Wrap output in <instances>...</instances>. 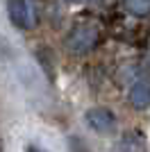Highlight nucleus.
Masks as SVG:
<instances>
[{"label": "nucleus", "mask_w": 150, "mask_h": 152, "mask_svg": "<svg viewBox=\"0 0 150 152\" xmlns=\"http://www.w3.org/2000/svg\"><path fill=\"white\" fill-rule=\"evenodd\" d=\"M100 39V32L96 25H91V23H80V25H75L73 30L68 32V37H66V48H68V52H73V55H84V52L93 50L96 43H98Z\"/></svg>", "instance_id": "f257e3e1"}, {"label": "nucleus", "mask_w": 150, "mask_h": 152, "mask_svg": "<svg viewBox=\"0 0 150 152\" xmlns=\"http://www.w3.org/2000/svg\"><path fill=\"white\" fill-rule=\"evenodd\" d=\"M7 14H9V20L21 30H30L37 23L34 7L30 0H7Z\"/></svg>", "instance_id": "f03ea898"}, {"label": "nucleus", "mask_w": 150, "mask_h": 152, "mask_svg": "<svg viewBox=\"0 0 150 152\" xmlns=\"http://www.w3.org/2000/svg\"><path fill=\"white\" fill-rule=\"evenodd\" d=\"M84 121L96 134H112L116 129V116L105 107H91L84 114Z\"/></svg>", "instance_id": "7ed1b4c3"}, {"label": "nucleus", "mask_w": 150, "mask_h": 152, "mask_svg": "<svg viewBox=\"0 0 150 152\" xmlns=\"http://www.w3.org/2000/svg\"><path fill=\"white\" fill-rule=\"evenodd\" d=\"M127 100L134 109H146L150 107V80H139L134 82V86L130 89Z\"/></svg>", "instance_id": "20e7f679"}, {"label": "nucleus", "mask_w": 150, "mask_h": 152, "mask_svg": "<svg viewBox=\"0 0 150 152\" xmlns=\"http://www.w3.org/2000/svg\"><path fill=\"white\" fill-rule=\"evenodd\" d=\"M143 150H146V143L139 132L123 134V139L116 143V152H143Z\"/></svg>", "instance_id": "39448f33"}, {"label": "nucleus", "mask_w": 150, "mask_h": 152, "mask_svg": "<svg viewBox=\"0 0 150 152\" xmlns=\"http://www.w3.org/2000/svg\"><path fill=\"white\" fill-rule=\"evenodd\" d=\"M125 9L134 16H148L150 14V0H125Z\"/></svg>", "instance_id": "423d86ee"}, {"label": "nucleus", "mask_w": 150, "mask_h": 152, "mask_svg": "<svg viewBox=\"0 0 150 152\" xmlns=\"http://www.w3.org/2000/svg\"><path fill=\"white\" fill-rule=\"evenodd\" d=\"M68 148H71V152H91V148L80 136H68Z\"/></svg>", "instance_id": "0eeeda50"}, {"label": "nucleus", "mask_w": 150, "mask_h": 152, "mask_svg": "<svg viewBox=\"0 0 150 152\" xmlns=\"http://www.w3.org/2000/svg\"><path fill=\"white\" fill-rule=\"evenodd\" d=\"M27 152H41V150H39L37 145H27Z\"/></svg>", "instance_id": "6e6552de"}, {"label": "nucleus", "mask_w": 150, "mask_h": 152, "mask_svg": "<svg viewBox=\"0 0 150 152\" xmlns=\"http://www.w3.org/2000/svg\"><path fill=\"white\" fill-rule=\"evenodd\" d=\"M0 152H5V145H2V136H0Z\"/></svg>", "instance_id": "1a4fd4ad"}, {"label": "nucleus", "mask_w": 150, "mask_h": 152, "mask_svg": "<svg viewBox=\"0 0 150 152\" xmlns=\"http://www.w3.org/2000/svg\"><path fill=\"white\" fill-rule=\"evenodd\" d=\"M77 2H87V0H77Z\"/></svg>", "instance_id": "9d476101"}]
</instances>
